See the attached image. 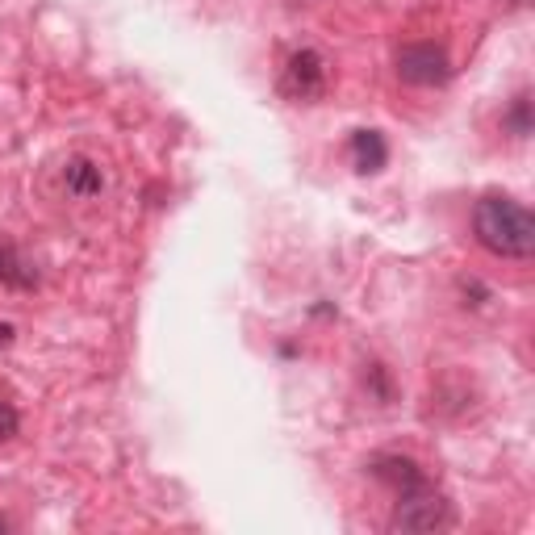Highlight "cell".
Returning a JSON list of instances; mask_svg holds the SVG:
<instances>
[{
    "label": "cell",
    "mask_w": 535,
    "mask_h": 535,
    "mask_svg": "<svg viewBox=\"0 0 535 535\" xmlns=\"http://www.w3.org/2000/svg\"><path fill=\"white\" fill-rule=\"evenodd\" d=\"M473 230H477V243L485 251L502 255V260H527L535 251V218L515 197H498V193L481 197L473 214Z\"/></svg>",
    "instance_id": "6da1fadb"
},
{
    "label": "cell",
    "mask_w": 535,
    "mask_h": 535,
    "mask_svg": "<svg viewBox=\"0 0 535 535\" xmlns=\"http://www.w3.org/2000/svg\"><path fill=\"white\" fill-rule=\"evenodd\" d=\"M327 80H331L327 59H322L318 51H297L285 63L281 88H285V97H293V101H314V97L327 92Z\"/></svg>",
    "instance_id": "7a4b0ae2"
},
{
    "label": "cell",
    "mask_w": 535,
    "mask_h": 535,
    "mask_svg": "<svg viewBox=\"0 0 535 535\" xmlns=\"http://www.w3.org/2000/svg\"><path fill=\"white\" fill-rule=\"evenodd\" d=\"M398 76H402L406 84H418V88L444 84V80L452 76L444 46H435V42H414V46H406V51L398 55Z\"/></svg>",
    "instance_id": "3957f363"
},
{
    "label": "cell",
    "mask_w": 535,
    "mask_h": 535,
    "mask_svg": "<svg viewBox=\"0 0 535 535\" xmlns=\"http://www.w3.org/2000/svg\"><path fill=\"white\" fill-rule=\"evenodd\" d=\"M448 523H452V506L427 490L402 494L398 510H393V527L398 531H435V527H448Z\"/></svg>",
    "instance_id": "277c9868"
},
{
    "label": "cell",
    "mask_w": 535,
    "mask_h": 535,
    "mask_svg": "<svg viewBox=\"0 0 535 535\" xmlns=\"http://www.w3.org/2000/svg\"><path fill=\"white\" fill-rule=\"evenodd\" d=\"M372 473H377V481H385L393 494H414V490H427V481L423 473H418V464L414 460H402V456H385L372 464Z\"/></svg>",
    "instance_id": "5b68a950"
},
{
    "label": "cell",
    "mask_w": 535,
    "mask_h": 535,
    "mask_svg": "<svg viewBox=\"0 0 535 535\" xmlns=\"http://www.w3.org/2000/svg\"><path fill=\"white\" fill-rule=\"evenodd\" d=\"M352 155H356V172H381L385 168V159H389V147H385V138L377 130H360L352 138Z\"/></svg>",
    "instance_id": "8992f818"
},
{
    "label": "cell",
    "mask_w": 535,
    "mask_h": 535,
    "mask_svg": "<svg viewBox=\"0 0 535 535\" xmlns=\"http://www.w3.org/2000/svg\"><path fill=\"white\" fill-rule=\"evenodd\" d=\"M63 176H67V193H76V197H97L105 189V176L92 159H72Z\"/></svg>",
    "instance_id": "52a82bcc"
},
{
    "label": "cell",
    "mask_w": 535,
    "mask_h": 535,
    "mask_svg": "<svg viewBox=\"0 0 535 535\" xmlns=\"http://www.w3.org/2000/svg\"><path fill=\"white\" fill-rule=\"evenodd\" d=\"M17 435V410L9 402H0V439H13Z\"/></svg>",
    "instance_id": "ba28073f"
},
{
    "label": "cell",
    "mask_w": 535,
    "mask_h": 535,
    "mask_svg": "<svg viewBox=\"0 0 535 535\" xmlns=\"http://www.w3.org/2000/svg\"><path fill=\"white\" fill-rule=\"evenodd\" d=\"M527 105H531V101H527V92H523V97L515 101V113H510V122H515V134H527V130H531V118H527Z\"/></svg>",
    "instance_id": "9c48e42d"
}]
</instances>
